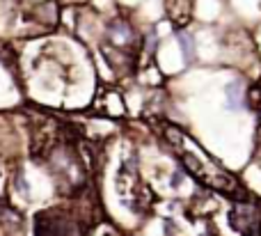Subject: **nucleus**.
Instances as JSON below:
<instances>
[{
	"mask_svg": "<svg viewBox=\"0 0 261 236\" xmlns=\"http://www.w3.org/2000/svg\"><path fill=\"white\" fill-rule=\"evenodd\" d=\"M167 136H170L167 140H170L172 147L176 149L179 161L184 163V168L188 170L197 181H202L204 186L216 188V191H222V193L225 191H239L241 188L239 183H236V179L231 177V174H227L225 170H222L220 165L206 154V151H204V156H197L190 149H186V138L181 136V131H176L174 126H170L167 128Z\"/></svg>",
	"mask_w": 261,
	"mask_h": 236,
	"instance_id": "obj_1",
	"label": "nucleus"
},
{
	"mask_svg": "<svg viewBox=\"0 0 261 236\" xmlns=\"http://www.w3.org/2000/svg\"><path fill=\"white\" fill-rule=\"evenodd\" d=\"M35 236H81V232L67 211L46 209L35 216Z\"/></svg>",
	"mask_w": 261,
	"mask_h": 236,
	"instance_id": "obj_2",
	"label": "nucleus"
},
{
	"mask_svg": "<svg viewBox=\"0 0 261 236\" xmlns=\"http://www.w3.org/2000/svg\"><path fill=\"white\" fill-rule=\"evenodd\" d=\"M229 223L236 232H241L243 236H259L261 209L248 204V202L234 204V209H231V214H229Z\"/></svg>",
	"mask_w": 261,
	"mask_h": 236,
	"instance_id": "obj_3",
	"label": "nucleus"
},
{
	"mask_svg": "<svg viewBox=\"0 0 261 236\" xmlns=\"http://www.w3.org/2000/svg\"><path fill=\"white\" fill-rule=\"evenodd\" d=\"M225 96H227V106L231 110H239L243 106V83L234 81L225 87Z\"/></svg>",
	"mask_w": 261,
	"mask_h": 236,
	"instance_id": "obj_4",
	"label": "nucleus"
},
{
	"mask_svg": "<svg viewBox=\"0 0 261 236\" xmlns=\"http://www.w3.org/2000/svg\"><path fill=\"white\" fill-rule=\"evenodd\" d=\"M110 39L117 46H126L128 41L133 39V30H130L128 25H124V23H117V25L110 28Z\"/></svg>",
	"mask_w": 261,
	"mask_h": 236,
	"instance_id": "obj_5",
	"label": "nucleus"
},
{
	"mask_svg": "<svg viewBox=\"0 0 261 236\" xmlns=\"http://www.w3.org/2000/svg\"><path fill=\"white\" fill-rule=\"evenodd\" d=\"M179 44H181V50H184V58L193 60V37L188 35V32H179Z\"/></svg>",
	"mask_w": 261,
	"mask_h": 236,
	"instance_id": "obj_6",
	"label": "nucleus"
},
{
	"mask_svg": "<svg viewBox=\"0 0 261 236\" xmlns=\"http://www.w3.org/2000/svg\"><path fill=\"white\" fill-rule=\"evenodd\" d=\"M16 186L23 188V195H28V191H30V188H28V183H25V179H23V174H18V177H16Z\"/></svg>",
	"mask_w": 261,
	"mask_h": 236,
	"instance_id": "obj_7",
	"label": "nucleus"
}]
</instances>
